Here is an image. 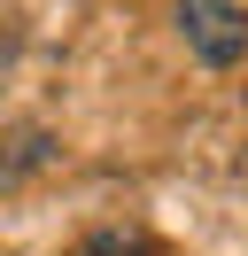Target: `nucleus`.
I'll return each instance as SVG.
<instances>
[{"instance_id": "f257e3e1", "label": "nucleus", "mask_w": 248, "mask_h": 256, "mask_svg": "<svg viewBox=\"0 0 248 256\" xmlns=\"http://www.w3.org/2000/svg\"><path fill=\"white\" fill-rule=\"evenodd\" d=\"M178 32H186V47H194L210 70H232V62L248 54L240 0H178Z\"/></svg>"}]
</instances>
